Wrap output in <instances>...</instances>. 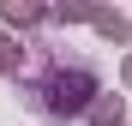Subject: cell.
<instances>
[{
    "label": "cell",
    "mask_w": 132,
    "mask_h": 126,
    "mask_svg": "<svg viewBox=\"0 0 132 126\" xmlns=\"http://www.w3.org/2000/svg\"><path fill=\"white\" fill-rule=\"evenodd\" d=\"M108 126H120V120H108Z\"/></svg>",
    "instance_id": "cell-2"
},
{
    "label": "cell",
    "mask_w": 132,
    "mask_h": 126,
    "mask_svg": "<svg viewBox=\"0 0 132 126\" xmlns=\"http://www.w3.org/2000/svg\"><path fill=\"white\" fill-rule=\"evenodd\" d=\"M18 90L42 120H72L84 114V102L96 96V60L78 48H54V42H36L30 66L18 72Z\"/></svg>",
    "instance_id": "cell-1"
}]
</instances>
